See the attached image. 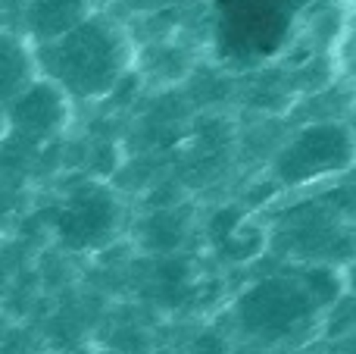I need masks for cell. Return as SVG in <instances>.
Here are the masks:
<instances>
[{
	"mask_svg": "<svg viewBox=\"0 0 356 354\" xmlns=\"http://www.w3.org/2000/svg\"><path fill=\"white\" fill-rule=\"evenodd\" d=\"M94 6L88 0H29L22 13V35L31 44H44L66 35L69 29L88 19Z\"/></svg>",
	"mask_w": 356,
	"mask_h": 354,
	"instance_id": "cell-5",
	"label": "cell"
},
{
	"mask_svg": "<svg viewBox=\"0 0 356 354\" xmlns=\"http://www.w3.org/2000/svg\"><path fill=\"white\" fill-rule=\"evenodd\" d=\"M6 123L25 138H50L66 129L69 98L50 79L38 75L6 104Z\"/></svg>",
	"mask_w": 356,
	"mask_h": 354,
	"instance_id": "cell-4",
	"label": "cell"
},
{
	"mask_svg": "<svg viewBox=\"0 0 356 354\" xmlns=\"http://www.w3.org/2000/svg\"><path fill=\"white\" fill-rule=\"evenodd\" d=\"M38 79L35 44L25 35L0 29V104H10L29 82Z\"/></svg>",
	"mask_w": 356,
	"mask_h": 354,
	"instance_id": "cell-6",
	"label": "cell"
},
{
	"mask_svg": "<svg viewBox=\"0 0 356 354\" xmlns=\"http://www.w3.org/2000/svg\"><path fill=\"white\" fill-rule=\"evenodd\" d=\"M88 3H91V6H94V10H104V6H106V3H110V0H88Z\"/></svg>",
	"mask_w": 356,
	"mask_h": 354,
	"instance_id": "cell-8",
	"label": "cell"
},
{
	"mask_svg": "<svg viewBox=\"0 0 356 354\" xmlns=\"http://www.w3.org/2000/svg\"><path fill=\"white\" fill-rule=\"evenodd\" d=\"M322 295H316L313 282H300L291 276L257 282L238 301V323L250 339L266 345H278L300 336L316 323L322 311Z\"/></svg>",
	"mask_w": 356,
	"mask_h": 354,
	"instance_id": "cell-2",
	"label": "cell"
},
{
	"mask_svg": "<svg viewBox=\"0 0 356 354\" xmlns=\"http://www.w3.org/2000/svg\"><path fill=\"white\" fill-rule=\"evenodd\" d=\"M138 60L131 31L119 19L94 10L54 41L35 44L38 75L50 79L69 100H104Z\"/></svg>",
	"mask_w": 356,
	"mask_h": 354,
	"instance_id": "cell-1",
	"label": "cell"
},
{
	"mask_svg": "<svg viewBox=\"0 0 356 354\" xmlns=\"http://www.w3.org/2000/svg\"><path fill=\"white\" fill-rule=\"evenodd\" d=\"M172 0H141V6H169Z\"/></svg>",
	"mask_w": 356,
	"mask_h": 354,
	"instance_id": "cell-7",
	"label": "cell"
},
{
	"mask_svg": "<svg viewBox=\"0 0 356 354\" xmlns=\"http://www.w3.org/2000/svg\"><path fill=\"white\" fill-rule=\"evenodd\" d=\"M91 354H119V351H91Z\"/></svg>",
	"mask_w": 356,
	"mask_h": 354,
	"instance_id": "cell-9",
	"label": "cell"
},
{
	"mask_svg": "<svg viewBox=\"0 0 356 354\" xmlns=\"http://www.w3.org/2000/svg\"><path fill=\"white\" fill-rule=\"evenodd\" d=\"M353 163V132L350 125L325 119L297 129L272 157V179L288 188L313 185L347 173Z\"/></svg>",
	"mask_w": 356,
	"mask_h": 354,
	"instance_id": "cell-3",
	"label": "cell"
}]
</instances>
